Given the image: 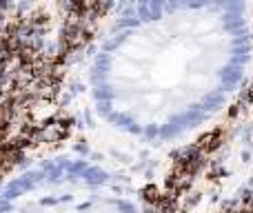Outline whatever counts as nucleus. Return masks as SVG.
I'll return each instance as SVG.
<instances>
[{
    "label": "nucleus",
    "instance_id": "f257e3e1",
    "mask_svg": "<svg viewBox=\"0 0 253 213\" xmlns=\"http://www.w3.org/2000/svg\"><path fill=\"white\" fill-rule=\"evenodd\" d=\"M253 89V2L109 7L62 80L69 135L153 189Z\"/></svg>",
    "mask_w": 253,
    "mask_h": 213
},
{
    "label": "nucleus",
    "instance_id": "f03ea898",
    "mask_svg": "<svg viewBox=\"0 0 253 213\" xmlns=\"http://www.w3.org/2000/svg\"><path fill=\"white\" fill-rule=\"evenodd\" d=\"M151 191L69 135L29 149L0 171V213H156Z\"/></svg>",
    "mask_w": 253,
    "mask_h": 213
}]
</instances>
